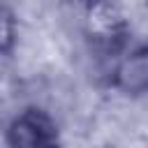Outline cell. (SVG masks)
Returning <instances> with one entry per match:
<instances>
[{
  "mask_svg": "<svg viewBox=\"0 0 148 148\" xmlns=\"http://www.w3.org/2000/svg\"><path fill=\"white\" fill-rule=\"evenodd\" d=\"M7 141L12 148H58V132L46 113L28 109L12 120Z\"/></svg>",
  "mask_w": 148,
  "mask_h": 148,
  "instance_id": "cell-1",
  "label": "cell"
}]
</instances>
